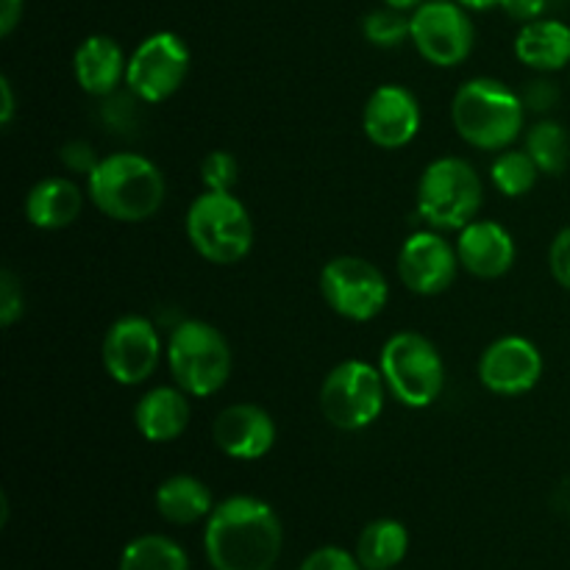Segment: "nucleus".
I'll return each mask as SVG.
<instances>
[{
    "mask_svg": "<svg viewBox=\"0 0 570 570\" xmlns=\"http://www.w3.org/2000/svg\"><path fill=\"white\" fill-rule=\"evenodd\" d=\"M282 540L276 510L254 495H232L206 518L204 549L215 570H271Z\"/></svg>",
    "mask_w": 570,
    "mask_h": 570,
    "instance_id": "f257e3e1",
    "label": "nucleus"
},
{
    "mask_svg": "<svg viewBox=\"0 0 570 570\" xmlns=\"http://www.w3.org/2000/svg\"><path fill=\"white\" fill-rule=\"evenodd\" d=\"M87 195L100 215L117 223L150 220L165 204V176L142 154L104 156L87 176Z\"/></svg>",
    "mask_w": 570,
    "mask_h": 570,
    "instance_id": "f03ea898",
    "label": "nucleus"
},
{
    "mask_svg": "<svg viewBox=\"0 0 570 570\" xmlns=\"http://www.w3.org/2000/svg\"><path fill=\"white\" fill-rule=\"evenodd\" d=\"M456 134L479 150L512 148L527 122V106L499 78H471L451 100Z\"/></svg>",
    "mask_w": 570,
    "mask_h": 570,
    "instance_id": "7ed1b4c3",
    "label": "nucleus"
},
{
    "mask_svg": "<svg viewBox=\"0 0 570 570\" xmlns=\"http://www.w3.org/2000/svg\"><path fill=\"white\" fill-rule=\"evenodd\" d=\"M167 367L184 393L212 399L232 376V348L220 328L206 321H178L167 340Z\"/></svg>",
    "mask_w": 570,
    "mask_h": 570,
    "instance_id": "20e7f679",
    "label": "nucleus"
},
{
    "mask_svg": "<svg viewBox=\"0 0 570 570\" xmlns=\"http://www.w3.org/2000/svg\"><path fill=\"white\" fill-rule=\"evenodd\" d=\"M484 184L460 156L434 159L417 181V215L434 232H462L482 212Z\"/></svg>",
    "mask_w": 570,
    "mask_h": 570,
    "instance_id": "39448f33",
    "label": "nucleus"
},
{
    "mask_svg": "<svg viewBox=\"0 0 570 570\" xmlns=\"http://www.w3.org/2000/svg\"><path fill=\"white\" fill-rule=\"evenodd\" d=\"M187 239L212 265H237L254 248V223L243 200L232 193H209L189 204Z\"/></svg>",
    "mask_w": 570,
    "mask_h": 570,
    "instance_id": "423d86ee",
    "label": "nucleus"
},
{
    "mask_svg": "<svg viewBox=\"0 0 570 570\" xmlns=\"http://www.w3.org/2000/svg\"><path fill=\"white\" fill-rule=\"evenodd\" d=\"M387 393L410 410H426L443 395L445 365L432 340L417 332H399L384 343L379 360Z\"/></svg>",
    "mask_w": 570,
    "mask_h": 570,
    "instance_id": "0eeeda50",
    "label": "nucleus"
},
{
    "mask_svg": "<svg viewBox=\"0 0 570 570\" xmlns=\"http://www.w3.org/2000/svg\"><path fill=\"white\" fill-rule=\"evenodd\" d=\"M387 384L382 371L365 360H345L321 384V412L340 432H362L384 412Z\"/></svg>",
    "mask_w": 570,
    "mask_h": 570,
    "instance_id": "6e6552de",
    "label": "nucleus"
},
{
    "mask_svg": "<svg viewBox=\"0 0 570 570\" xmlns=\"http://www.w3.org/2000/svg\"><path fill=\"white\" fill-rule=\"evenodd\" d=\"M321 295L343 321L367 323L387 306L390 284L373 262L362 256H334L321 271Z\"/></svg>",
    "mask_w": 570,
    "mask_h": 570,
    "instance_id": "1a4fd4ad",
    "label": "nucleus"
},
{
    "mask_svg": "<svg viewBox=\"0 0 570 570\" xmlns=\"http://www.w3.org/2000/svg\"><path fill=\"white\" fill-rule=\"evenodd\" d=\"M410 39L434 67H460L473 53L476 28L456 0H426L410 17Z\"/></svg>",
    "mask_w": 570,
    "mask_h": 570,
    "instance_id": "9d476101",
    "label": "nucleus"
},
{
    "mask_svg": "<svg viewBox=\"0 0 570 570\" xmlns=\"http://www.w3.org/2000/svg\"><path fill=\"white\" fill-rule=\"evenodd\" d=\"M189 72V48L178 33L156 31L128 56L126 87L142 104H161L181 89Z\"/></svg>",
    "mask_w": 570,
    "mask_h": 570,
    "instance_id": "9b49d317",
    "label": "nucleus"
},
{
    "mask_svg": "<svg viewBox=\"0 0 570 570\" xmlns=\"http://www.w3.org/2000/svg\"><path fill=\"white\" fill-rule=\"evenodd\" d=\"M161 354L165 348H161L159 332L154 321L142 315H126L111 323L100 345L106 373L122 387H137L148 382L159 367Z\"/></svg>",
    "mask_w": 570,
    "mask_h": 570,
    "instance_id": "f8f14e48",
    "label": "nucleus"
},
{
    "mask_svg": "<svg viewBox=\"0 0 570 570\" xmlns=\"http://www.w3.org/2000/svg\"><path fill=\"white\" fill-rule=\"evenodd\" d=\"M460 256H456V245L440 232L429 228V232H415L412 237L404 239L399 250V276L410 293L432 298V295L445 293L454 284L456 273H460Z\"/></svg>",
    "mask_w": 570,
    "mask_h": 570,
    "instance_id": "ddd939ff",
    "label": "nucleus"
},
{
    "mask_svg": "<svg viewBox=\"0 0 570 570\" xmlns=\"http://www.w3.org/2000/svg\"><path fill=\"white\" fill-rule=\"evenodd\" d=\"M543 376V354L527 337H499L479 360V382L504 399L529 393Z\"/></svg>",
    "mask_w": 570,
    "mask_h": 570,
    "instance_id": "4468645a",
    "label": "nucleus"
},
{
    "mask_svg": "<svg viewBox=\"0 0 570 570\" xmlns=\"http://www.w3.org/2000/svg\"><path fill=\"white\" fill-rule=\"evenodd\" d=\"M362 128L376 148H406L421 131V104L401 83H384L367 98Z\"/></svg>",
    "mask_w": 570,
    "mask_h": 570,
    "instance_id": "2eb2a0df",
    "label": "nucleus"
},
{
    "mask_svg": "<svg viewBox=\"0 0 570 570\" xmlns=\"http://www.w3.org/2000/svg\"><path fill=\"white\" fill-rule=\"evenodd\" d=\"M215 445L232 460H262L276 443V423L271 412L256 404H232L212 423Z\"/></svg>",
    "mask_w": 570,
    "mask_h": 570,
    "instance_id": "dca6fc26",
    "label": "nucleus"
},
{
    "mask_svg": "<svg viewBox=\"0 0 570 570\" xmlns=\"http://www.w3.org/2000/svg\"><path fill=\"white\" fill-rule=\"evenodd\" d=\"M456 256H460L462 271L473 278L493 282L507 276L515 265V239L501 223L495 220H473L456 237Z\"/></svg>",
    "mask_w": 570,
    "mask_h": 570,
    "instance_id": "f3484780",
    "label": "nucleus"
},
{
    "mask_svg": "<svg viewBox=\"0 0 570 570\" xmlns=\"http://www.w3.org/2000/svg\"><path fill=\"white\" fill-rule=\"evenodd\" d=\"M128 59L122 48L106 33H92L83 39L72 56V72L78 87L92 98H109L126 81Z\"/></svg>",
    "mask_w": 570,
    "mask_h": 570,
    "instance_id": "a211bd4d",
    "label": "nucleus"
},
{
    "mask_svg": "<svg viewBox=\"0 0 570 570\" xmlns=\"http://www.w3.org/2000/svg\"><path fill=\"white\" fill-rule=\"evenodd\" d=\"M134 426L148 443H173L189 426V401L181 387H154L134 406Z\"/></svg>",
    "mask_w": 570,
    "mask_h": 570,
    "instance_id": "6ab92c4d",
    "label": "nucleus"
},
{
    "mask_svg": "<svg viewBox=\"0 0 570 570\" xmlns=\"http://www.w3.org/2000/svg\"><path fill=\"white\" fill-rule=\"evenodd\" d=\"M83 209V193L76 181L61 176L42 178L26 198V217L39 232H61L72 226Z\"/></svg>",
    "mask_w": 570,
    "mask_h": 570,
    "instance_id": "aec40b11",
    "label": "nucleus"
},
{
    "mask_svg": "<svg viewBox=\"0 0 570 570\" xmlns=\"http://www.w3.org/2000/svg\"><path fill=\"white\" fill-rule=\"evenodd\" d=\"M515 56L538 72H557L570 65V26L560 20H534L518 31Z\"/></svg>",
    "mask_w": 570,
    "mask_h": 570,
    "instance_id": "412c9836",
    "label": "nucleus"
},
{
    "mask_svg": "<svg viewBox=\"0 0 570 570\" xmlns=\"http://www.w3.org/2000/svg\"><path fill=\"white\" fill-rule=\"evenodd\" d=\"M156 510L167 523L189 527V523L209 518L215 510V501H212L209 488L200 479L189 476V473H176V476L165 479L156 490Z\"/></svg>",
    "mask_w": 570,
    "mask_h": 570,
    "instance_id": "4be33fe9",
    "label": "nucleus"
},
{
    "mask_svg": "<svg viewBox=\"0 0 570 570\" xmlns=\"http://www.w3.org/2000/svg\"><path fill=\"white\" fill-rule=\"evenodd\" d=\"M410 534L404 523L393 518H379L362 529L356 540V560L365 570H393L406 557Z\"/></svg>",
    "mask_w": 570,
    "mask_h": 570,
    "instance_id": "5701e85b",
    "label": "nucleus"
},
{
    "mask_svg": "<svg viewBox=\"0 0 570 570\" xmlns=\"http://www.w3.org/2000/svg\"><path fill=\"white\" fill-rule=\"evenodd\" d=\"M120 570H189V560L176 540L165 534H142L126 546Z\"/></svg>",
    "mask_w": 570,
    "mask_h": 570,
    "instance_id": "b1692460",
    "label": "nucleus"
},
{
    "mask_svg": "<svg viewBox=\"0 0 570 570\" xmlns=\"http://www.w3.org/2000/svg\"><path fill=\"white\" fill-rule=\"evenodd\" d=\"M527 150L546 176H562L570 165V134L557 120H540L527 131Z\"/></svg>",
    "mask_w": 570,
    "mask_h": 570,
    "instance_id": "393cba45",
    "label": "nucleus"
},
{
    "mask_svg": "<svg viewBox=\"0 0 570 570\" xmlns=\"http://www.w3.org/2000/svg\"><path fill=\"white\" fill-rule=\"evenodd\" d=\"M540 167L534 165V159L529 156V150H499V156L490 165V181L507 198H523L527 193H532L534 184H538Z\"/></svg>",
    "mask_w": 570,
    "mask_h": 570,
    "instance_id": "a878e982",
    "label": "nucleus"
},
{
    "mask_svg": "<svg viewBox=\"0 0 570 570\" xmlns=\"http://www.w3.org/2000/svg\"><path fill=\"white\" fill-rule=\"evenodd\" d=\"M362 31L365 39L376 48H399L410 39V17H404V11L399 9H373L367 11L365 22H362Z\"/></svg>",
    "mask_w": 570,
    "mask_h": 570,
    "instance_id": "bb28decb",
    "label": "nucleus"
},
{
    "mask_svg": "<svg viewBox=\"0 0 570 570\" xmlns=\"http://www.w3.org/2000/svg\"><path fill=\"white\" fill-rule=\"evenodd\" d=\"M200 181L209 193H232L239 181V161L228 150H212L200 161Z\"/></svg>",
    "mask_w": 570,
    "mask_h": 570,
    "instance_id": "cd10ccee",
    "label": "nucleus"
},
{
    "mask_svg": "<svg viewBox=\"0 0 570 570\" xmlns=\"http://www.w3.org/2000/svg\"><path fill=\"white\" fill-rule=\"evenodd\" d=\"M137 104H142V100H139L131 89H128L126 95L115 92L109 95V98H104V104H100V117H104V122L111 131L134 128L137 126Z\"/></svg>",
    "mask_w": 570,
    "mask_h": 570,
    "instance_id": "c85d7f7f",
    "label": "nucleus"
},
{
    "mask_svg": "<svg viewBox=\"0 0 570 570\" xmlns=\"http://www.w3.org/2000/svg\"><path fill=\"white\" fill-rule=\"evenodd\" d=\"M22 309H26L22 284L20 278L14 276V271L6 267V271L0 273V323H3V328L14 326L22 317Z\"/></svg>",
    "mask_w": 570,
    "mask_h": 570,
    "instance_id": "c756f323",
    "label": "nucleus"
},
{
    "mask_svg": "<svg viewBox=\"0 0 570 570\" xmlns=\"http://www.w3.org/2000/svg\"><path fill=\"white\" fill-rule=\"evenodd\" d=\"M298 570H362L360 560L354 554H348L345 549L337 546H326V549H317L301 562Z\"/></svg>",
    "mask_w": 570,
    "mask_h": 570,
    "instance_id": "7c9ffc66",
    "label": "nucleus"
},
{
    "mask_svg": "<svg viewBox=\"0 0 570 570\" xmlns=\"http://www.w3.org/2000/svg\"><path fill=\"white\" fill-rule=\"evenodd\" d=\"M521 100L529 111L546 115V111L554 109L557 100H560V87H557L551 78H534V81H529L527 89L521 92Z\"/></svg>",
    "mask_w": 570,
    "mask_h": 570,
    "instance_id": "2f4dec72",
    "label": "nucleus"
},
{
    "mask_svg": "<svg viewBox=\"0 0 570 570\" xmlns=\"http://www.w3.org/2000/svg\"><path fill=\"white\" fill-rule=\"evenodd\" d=\"M549 271L551 276H554V282L570 293V226L562 228V232L551 239Z\"/></svg>",
    "mask_w": 570,
    "mask_h": 570,
    "instance_id": "473e14b6",
    "label": "nucleus"
},
{
    "mask_svg": "<svg viewBox=\"0 0 570 570\" xmlns=\"http://www.w3.org/2000/svg\"><path fill=\"white\" fill-rule=\"evenodd\" d=\"M59 159L67 170L81 173V176H89V173H92L100 161L98 156H95L92 145L83 142V139H72V142H67L65 148L59 150Z\"/></svg>",
    "mask_w": 570,
    "mask_h": 570,
    "instance_id": "72a5a7b5",
    "label": "nucleus"
},
{
    "mask_svg": "<svg viewBox=\"0 0 570 570\" xmlns=\"http://www.w3.org/2000/svg\"><path fill=\"white\" fill-rule=\"evenodd\" d=\"M501 9H504V14L510 17V20L527 26V22L540 20V17L546 14L549 0H501Z\"/></svg>",
    "mask_w": 570,
    "mask_h": 570,
    "instance_id": "f704fd0d",
    "label": "nucleus"
},
{
    "mask_svg": "<svg viewBox=\"0 0 570 570\" xmlns=\"http://www.w3.org/2000/svg\"><path fill=\"white\" fill-rule=\"evenodd\" d=\"M26 0H0V37H11L22 20Z\"/></svg>",
    "mask_w": 570,
    "mask_h": 570,
    "instance_id": "c9c22d12",
    "label": "nucleus"
},
{
    "mask_svg": "<svg viewBox=\"0 0 570 570\" xmlns=\"http://www.w3.org/2000/svg\"><path fill=\"white\" fill-rule=\"evenodd\" d=\"M0 95H3V106H0V122H3V128L11 126V120H14V89H11V81L9 78H0Z\"/></svg>",
    "mask_w": 570,
    "mask_h": 570,
    "instance_id": "e433bc0d",
    "label": "nucleus"
},
{
    "mask_svg": "<svg viewBox=\"0 0 570 570\" xmlns=\"http://www.w3.org/2000/svg\"><path fill=\"white\" fill-rule=\"evenodd\" d=\"M460 6H465V9L471 11H488V9H495V6H501V0H456Z\"/></svg>",
    "mask_w": 570,
    "mask_h": 570,
    "instance_id": "4c0bfd02",
    "label": "nucleus"
},
{
    "mask_svg": "<svg viewBox=\"0 0 570 570\" xmlns=\"http://www.w3.org/2000/svg\"><path fill=\"white\" fill-rule=\"evenodd\" d=\"M421 3H426V0H384V6L399 11H415Z\"/></svg>",
    "mask_w": 570,
    "mask_h": 570,
    "instance_id": "58836bf2",
    "label": "nucleus"
}]
</instances>
